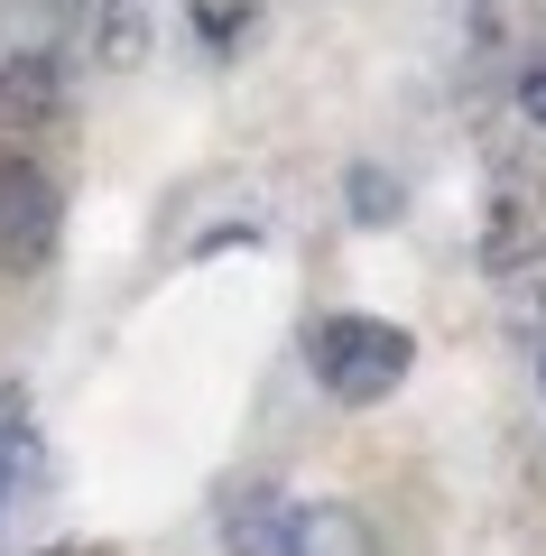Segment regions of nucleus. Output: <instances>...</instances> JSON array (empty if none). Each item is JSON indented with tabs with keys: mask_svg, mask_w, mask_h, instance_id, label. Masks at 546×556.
I'll return each instance as SVG.
<instances>
[{
	"mask_svg": "<svg viewBox=\"0 0 546 556\" xmlns=\"http://www.w3.org/2000/svg\"><path fill=\"white\" fill-rule=\"evenodd\" d=\"M56 186H47L38 159H20V149H0V260L10 269H38L47 251H56Z\"/></svg>",
	"mask_w": 546,
	"mask_h": 556,
	"instance_id": "obj_2",
	"label": "nucleus"
},
{
	"mask_svg": "<svg viewBox=\"0 0 546 556\" xmlns=\"http://www.w3.org/2000/svg\"><path fill=\"white\" fill-rule=\"evenodd\" d=\"M47 112H56V65L47 56H10L0 65V121L28 130V121H47Z\"/></svg>",
	"mask_w": 546,
	"mask_h": 556,
	"instance_id": "obj_5",
	"label": "nucleus"
},
{
	"mask_svg": "<svg viewBox=\"0 0 546 556\" xmlns=\"http://www.w3.org/2000/svg\"><path fill=\"white\" fill-rule=\"evenodd\" d=\"M288 556H380V547H371V519H361V510H343V501H315V510H296Z\"/></svg>",
	"mask_w": 546,
	"mask_h": 556,
	"instance_id": "obj_3",
	"label": "nucleus"
},
{
	"mask_svg": "<svg viewBox=\"0 0 546 556\" xmlns=\"http://www.w3.org/2000/svg\"><path fill=\"white\" fill-rule=\"evenodd\" d=\"M519 93H528V112L546 121V65H537V75H528V84H519Z\"/></svg>",
	"mask_w": 546,
	"mask_h": 556,
	"instance_id": "obj_7",
	"label": "nucleus"
},
{
	"mask_svg": "<svg viewBox=\"0 0 546 556\" xmlns=\"http://www.w3.org/2000/svg\"><path fill=\"white\" fill-rule=\"evenodd\" d=\"M288 538H296V510H278L269 492H241L223 510V547L232 556H288Z\"/></svg>",
	"mask_w": 546,
	"mask_h": 556,
	"instance_id": "obj_4",
	"label": "nucleus"
},
{
	"mask_svg": "<svg viewBox=\"0 0 546 556\" xmlns=\"http://www.w3.org/2000/svg\"><path fill=\"white\" fill-rule=\"evenodd\" d=\"M306 362L343 408H371V399H390L408 380L417 343H408V325H380V316H325L306 334Z\"/></svg>",
	"mask_w": 546,
	"mask_h": 556,
	"instance_id": "obj_1",
	"label": "nucleus"
},
{
	"mask_svg": "<svg viewBox=\"0 0 546 556\" xmlns=\"http://www.w3.org/2000/svg\"><path fill=\"white\" fill-rule=\"evenodd\" d=\"M352 204H361V223H390L398 214V186L380 177V167H361V177H352Z\"/></svg>",
	"mask_w": 546,
	"mask_h": 556,
	"instance_id": "obj_6",
	"label": "nucleus"
}]
</instances>
